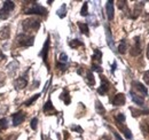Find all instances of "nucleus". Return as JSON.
Instances as JSON below:
<instances>
[{"instance_id": "nucleus-1", "label": "nucleus", "mask_w": 149, "mask_h": 140, "mask_svg": "<svg viewBox=\"0 0 149 140\" xmlns=\"http://www.w3.org/2000/svg\"><path fill=\"white\" fill-rule=\"evenodd\" d=\"M31 4L32 5H30L28 8L24 9V14H37V15H42V16H46L47 15V9L46 8H44L42 6H40L36 1H33Z\"/></svg>"}, {"instance_id": "nucleus-2", "label": "nucleus", "mask_w": 149, "mask_h": 140, "mask_svg": "<svg viewBox=\"0 0 149 140\" xmlns=\"http://www.w3.org/2000/svg\"><path fill=\"white\" fill-rule=\"evenodd\" d=\"M40 27V21L38 18H26L22 22V28L26 31V32H30V31H37Z\"/></svg>"}, {"instance_id": "nucleus-3", "label": "nucleus", "mask_w": 149, "mask_h": 140, "mask_svg": "<svg viewBox=\"0 0 149 140\" xmlns=\"http://www.w3.org/2000/svg\"><path fill=\"white\" fill-rule=\"evenodd\" d=\"M33 40H35V37L29 34H21L17 36L16 38V43L19 46L22 47H30L33 45Z\"/></svg>"}, {"instance_id": "nucleus-4", "label": "nucleus", "mask_w": 149, "mask_h": 140, "mask_svg": "<svg viewBox=\"0 0 149 140\" xmlns=\"http://www.w3.org/2000/svg\"><path fill=\"white\" fill-rule=\"evenodd\" d=\"M15 8V4L13 1H5L2 8L0 9V20H7L10 15V12Z\"/></svg>"}, {"instance_id": "nucleus-5", "label": "nucleus", "mask_w": 149, "mask_h": 140, "mask_svg": "<svg viewBox=\"0 0 149 140\" xmlns=\"http://www.w3.org/2000/svg\"><path fill=\"white\" fill-rule=\"evenodd\" d=\"M142 51V47H141V40H140V37H134L133 39V45L131 47L130 53L132 56H138L140 55V53Z\"/></svg>"}, {"instance_id": "nucleus-6", "label": "nucleus", "mask_w": 149, "mask_h": 140, "mask_svg": "<svg viewBox=\"0 0 149 140\" xmlns=\"http://www.w3.org/2000/svg\"><path fill=\"white\" fill-rule=\"evenodd\" d=\"M26 85H28V72H25L23 76H21L14 80V88L16 90H22Z\"/></svg>"}, {"instance_id": "nucleus-7", "label": "nucleus", "mask_w": 149, "mask_h": 140, "mask_svg": "<svg viewBox=\"0 0 149 140\" xmlns=\"http://www.w3.org/2000/svg\"><path fill=\"white\" fill-rule=\"evenodd\" d=\"M109 88H110V83H109V80H108L104 76H101V85H100V88H97L99 94L104 95V94L109 91Z\"/></svg>"}, {"instance_id": "nucleus-8", "label": "nucleus", "mask_w": 149, "mask_h": 140, "mask_svg": "<svg viewBox=\"0 0 149 140\" xmlns=\"http://www.w3.org/2000/svg\"><path fill=\"white\" fill-rule=\"evenodd\" d=\"M49 43H51V40H49V37H48V38L46 39L45 44H44V47H42L41 52H40V56L42 57V60H44V62L47 64V67H48V63H47V57H48V51H49Z\"/></svg>"}, {"instance_id": "nucleus-9", "label": "nucleus", "mask_w": 149, "mask_h": 140, "mask_svg": "<svg viewBox=\"0 0 149 140\" xmlns=\"http://www.w3.org/2000/svg\"><path fill=\"white\" fill-rule=\"evenodd\" d=\"M132 86L133 88L135 90V91H138L139 93H140V95L143 98V97H147V94H148V91H147V88L146 86H143L141 83H139V82H133L132 83ZM138 93V94H139Z\"/></svg>"}, {"instance_id": "nucleus-10", "label": "nucleus", "mask_w": 149, "mask_h": 140, "mask_svg": "<svg viewBox=\"0 0 149 140\" xmlns=\"http://www.w3.org/2000/svg\"><path fill=\"white\" fill-rule=\"evenodd\" d=\"M25 120V113L24 111H17L15 114H13V125L17 126L21 123H23V121Z\"/></svg>"}, {"instance_id": "nucleus-11", "label": "nucleus", "mask_w": 149, "mask_h": 140, "mask_svg": "<svg viewBox=\"0 0 149 140\" xmlns=\"http://www.w3.org/2000/svg\"><path fill=\"white\" fill-rule=\"evenodd\" d=\"M130 95H131V99L133 100V102H134V104H136L138 106L145 105V100H143V98H142L140 94H138L136 92H134L133 90L130 92Z\"/></svg>"}, {"instance_id": "nucleus-12", "label": "nucleus", "mask_w": 149, "mask_h": 140, "mask_svg": "<svg viewBox=\"0 0 149 140\" xmlns=\"http://www.w3.org/2000/svg\"><path fill=\"white\" fill-rule=\"evenodd\" d=\"M44 113L46 115H55L56 114V109L54 108V106L52 104L51 99H48L47 102L44 105Z\"/></svg>"}, {"instance_id": "nucleus-13", "label": "nucleus", "mask_w": 149, "mask_h": 140, "mask_svg": "<svg viewBox=\"0 0 149 140\" xmlns=\"http://www.w3.org/2000/svg\"><path fill=\"white\" fill-rule=\"evenodd\" d=\"M125 101H126V98L123 93H118L115 95V98L112 99V105L113 106H123L125 105Z\"/></svg>"}, {"instance_id": "nucleus-14", "label": "nucleus", "mask_w": 149, "mask_h": 140, "mask_svg": "<svg viewBox=\"0 0 149 140\" xmlns=\"http://www.w3.org/2000/svg\"><path fill=\"white\" fill-rule=\"evenodd\" d=\"M143 4H145V2H142V1L135 4V6H134V10H133V15H132L131 18H136L140 16V14L142 13V9H143Z\"/></svg>"}, {"instance_id": "nucleus-15", "label": "nucleus", "mask_w": 149, "mask_h": 140, "mask_svg": "<svg viewBox=\"0 0 149 140\" xmlns=\"http://www.w3.org/2000/svg\"><path fill=\"white\" fill-rule=\"evenodd\" d=\"M106 10H107V16L109 18V21L113 20V15H115V12H113V1H107Z\"/></svg>"}, {"instance_id": "nucleus-16", "label": "nucleus", "mask_w": 149, "mask_h": 140, "mask_svg": "<svg viewBox=\"0 0 149 140\" xmlns=\"http://www.w3.org/2000/svg\"><path fill=\"white\" fill-rule=\"evenodd\" d=\"M85 80L86 83L90 85V86H93L95 84V78L93 76V72L91 70H86V74H85Z\"/></svg>"}, {"instance_id": "nucleus-17", "label": "nucleus", "mask_w": 149, "mask_h": 140, "mask_svg": "<svg viewBox=\"0 0 149 140\" xmlns=\"http://www.w3.org/2000/svg\"><path fill=\"white\" fill-rule=\"evenodd\" d=\"M61 100H63V102L65 104V105H70V102H71V98H70V93H69V91L67 90V88H64L63 90V92H62V94H61Z\"/></svg>"}, {"instance_id": "nucleus-18", "label": "nucleus", "mask_w": 149, "mask_h": 140, "mask_svg": "<svg viewBox=\"0 0 149 140\" xmlns=\"http://www.w3.org/2000/svg\"><path fill=\"white\" fill-rule=\"evenodd\" d=\"M101 57H102V52L100 51V50H94V54L93 56H92V59H93V63L95 64H101Z\"/></svg>"}, {"instance_id": "nucleus-19", "label": "nucleus", "mask_w": 149, "mask_h": 140, "mask_svg": "<svg viewBox=\"0 0 149 140\" xmlns=\"http://www.w3.org/2000/svg\"><path fill=\"white\" fill-rule=\"evenodd\" d=\"M9 36H10V28L8 27V25H6V27H3L1 30H0V38L1 39H8L9 38Z\"/></svg>"}, {"instance_id": "nucleus-20", "label": "nucleus", "mask_w": 149, "mask_h": 140, "mask_svg": "<svg viewBox=\"0 0 149 140\" xmlns=\"http://www.w3.org/2000/svg\"><path fill=\"white\" fill-rule=\"evenodd\" d=\"M77 24H78V27H79V29H80V32H81V34H84V35H86V36L90 35V30H88V25H87V23L78 22Z\"/></svg>"}, {"instance_id": "nucleus-21", "label": "nucleus", "mask_w": 149, "mask_h": 140, "mask_svg": "<svg viewBox=\"0 0 149 140\" xmlns=\"http://www.w3.org/2000/svg\"><path fill=\"white\" fill-rule=\"evenodd\" d=\"M126 50H127V44H126V40L125 39H122L119 45H118V52L120 54H125L126 53Z\"/></svg>"}, {"instance_id": "nucleus-22", "label": "nucleus", "mask_w": 149, "mask_h": 140, "mask_svg": "<svg viewBox=\"0 0 149 140\" xmlns=\"http://www.w3.org/2000/svg\"><path fill=\"white\" fill-rule=\"evenodd\" d=\"M69 46H70L71 48H77V47H79V46H84V44H83V41L79 40V39H72V40L69 41Z\"/></svg>"}, {"instance_id": "nucleus-23", "label": "nucleus", "mask_w": 149, "mask_h": 140, "mask_svg": "<svg viewBox=\"0 0 149 140\" xmlns=\"http://www.w3.org/2000/svg\"><path fill=\"white\" fill-rule=\"evenodd\" d=\"M95 109H96V111H97L99 114H101V115H104V114H106V109H104V107L102 106V104H101L99 100L95 101Z\"/></svg>"}, {"instance_id": "nucleus-24", "label": "nucleus", "mask_w": 149, "mask_h": 140, "mask_svg": "<svg viewBox=\"0 0 149 140\" xmlns=\"http://www.w3.org/2000/svg\"><path fill=\"white\" fill-rule=\"evenodd\" d=\"M130 110L132 111V115L134 117L139 116V115H145V114H149V110L148 109H143V110H135L134 108H130Z\"/></svg>"}, {"instance_id": "nucleus-25", "label": "nucleus", "mask_w": 149, "mask_h": 140, "mask_svg": "<svg viewBox=\"0 0 149 140\" xmlns=\"http://www.w3.org/2000/svg\"><path fill=\"white\" fill-rule=\"evenodd\" d=\"M106 35H107V41L109 44V46L111 47L112 50L115 48L113 47V43H112V37H111V32H110V29L108 27H106Z\"/></svg>"}, {"instance_id": "nucleus-26", "label": "nucleus", "mask_w": 149, "mask_h": 140, "mask_svg": "<svg viewBox=\"0 0 149 140\" xmlns=\"http://www.w3.org/2000/svg\"><path fill=\"white\" fill-rule=\"evenodd\" d=\"M140 127H141V131L143 132V134H145V136H148V134H149L148 122H146V121H142V122L140 123Z\"/></svg>"}, {"instance_id": "nucleus-27", "label": "nucleus", "mask_w": 149, "mask_h": 140, "mask_svg": "<svg viewBox=\"0 0 149 140\" xmlns=\"http://www.w3.org/2000/svg\"><path fill=\"white\" fill-rule=\"evenodd\" d=\"M65 15H67V6L63 4V5L60 7V9L57 10V16L63 18H65Z\"/></svg>"}, {"instance_id": "nucleus-28", "label": "nucleus", "mask_w": 149, "mask_h": 140, "mask_svg": "<svg viewBox=\"0 0 149 140\" xmlns=\"http://www.w3.org/2000/svg\"><path fill=\"white\" fill-rule=\"evenodd\" d=\"M80 15H81V16H87V15H88V4H87L86 1L84 2L83 7H81V9H80Z\"/></svg>"}, {"instance_id": "nucleus-29", "label": "nucleus", "mask_w": 149, "mask_h": 140, "mask_svg": "<svg viewBox=\"0 0 149 140\" xmlns=\"http://www.w3.org/2000/svg\"><path fill=\"white\" fill-rule=\"evenodd\" d=\"M120 130L123 131V133H124L125 138H127V139H132V133H131V131L127 129V127H123V126H120Z\"/></svg>"}, {"instance_id": "nucleus-30", "label": "nucleus", "mask_w": 149, "mask_h": 140, "mask_svg": "<svg viewBox=\"0 0 149 140\" xmlns=\"http://www.w3.org/2000/svg\"><path fill=\"white\" fill-rule=\"evenodd\" d=\"M39 97H40V94H36V95H33L32 98H30L29 100H26V101L24 102V105H25V106H31L33 102H35V101H36V100H37L38 98H39Z\"/></svg>"}, {"instance_id": "nucleus-31", "label": "nucleus", "mask_w": 149, "mask_h": 140, "mask_svg": "<svg viewBox=\"0 0 149 140\" xmlns=\"http://www.w3.org/2000/svg\"><path fill=\"white\" fill-rule=\"evenodd\" d=\"M7 126H8L7 120H6V118H1V120H0V132H1L2 130L7 129Z\"/></svg>"}, {"instance_id": "nucleus-32", "label": "nucleus", "mask_w": 149, "mask_h": 140, "mask_svg": "<svg viewBox=\"0 0 149 140\" xmlns=\"http://www.w3.org/2000/svg\"><path fill=\"white\" fill-rule=\"evenodd\" d=\"M58 61H60V63H67V61H68V56H67V54L65 53H61L60 54V56H58Z\"/></svg>"}, {"instance_id": "nucleus-33", "label": "nucleus", "mask_w": 149, "mask_h": 140, "mask_svg": "<svg viewBox=\"0 0 149 140\" xmlns=\"http://www.w3.org/2000/svg\"><path fill=\"white\" fill-rule=\"evenodd\" d=\"M116 120H117V122L118 123H124L125 122V115L120 113V114L116 115Z\"/></svg>"}, {"instance_id": "nucleus-34", "label": "nucleus", "mask_w": 149, "mask_h": 140, "mask_svg": "<svg viewBox=\"0 0 149 140\" xmlns=\"http://www.w3.org/2000/svg\"><path fill=\"white\" fill-rule=\"evenodd\" d=\"M37 123H38L37 117H35V118H32V120H31L30 126H31V129H32V130H36V129H37Z\"/></svg>"}, {"instance_id": "nucleus-35", "label": "nucleus", "mask_w": 149, "mask_h": 140, "mask_svg": "<svg viewBox=\"0 0 149 140\" xmlns=\"http://www.w3.org/2000/svg\"><path fill=\"white\" fill-rule=\"evenodd\" d=\"M92 70H94V71H97V72H102V68H101V66L95 64V63H93V64H92Z\"/></svg>"}, {"instance_id": "nucleus-36", "label": "nucleus", "mask_w": 149, "mask_h": 140, "mask_svg": "<svg viewBox=\"0 0 149 140\" xmlns=\"http://www.w3.org/2000/svg\"><path fill=\"white\" fill-rule=\"evenodd\" d=\"M143 80H145V83H146L147 85H149V70L143 74Z\"/></svg>"}, {"instance_id": "nucleus-37", "label": "nucleus", "mask_w": 149, "mask_h": 140, "mask_svg": "<svg viewBox=\"0 0 149 140\" xmlns=\"http://www.w3.org/2000/svg\"><path fill=\"white\" fill-rule=\"evenodd\" d=\"M5 82H6V78H5V76H3V75L0 72V88H1V86L5 84Z\"/></svg>"}, {"instance_id": "nucleus-38", "label": "nucleus", "mask_w": 149, "mask_h": 140, "mask_svg": "<svg viewBox=\"0 0 149 140\" xmlns=\"http://www.w3.org/2000/svg\"><path fill=\"white\" fill-rule=\"evenodd\" d=\"M71 129H72L74 131H76V132H78V133H81V132H83V129H81V127H79V126H76V125L71 126Z\"/></svg>"}, {"instance_id": "nucleus-39", "label": "nucleus", "mask_w": 149, "mask_h": 140, "mask_svg": "<svg viewBox=\"0 0 149 140\" xmlns=\"http://www.w3.org/2000/svg\"><path fill=\"white\" fill-rule=\"evenodd\" d=\"M117 4H118V7H119L120 9H123V7H124V6H126V4H127V2H126V1H118Z\"/></svg>"}, {"instance_id": "nucleus-40", "label": "nucleus", "mask_w": 149, "mask_h": 140, "mask_svg": "<svg viewBox=\"0 0 149 140\" xmlns=\"http://www.w3.org/2000/svg\"><path fill=\"white\" fill-rule=\"evenodd\" d=\"M100 140H110V138H109L108 136H103V137H102Z\"/></svg>"}, {"instance_id": "nucleus-41", "label": "nucleus", "mask_w": 149, "mask_h": 140, "mask_svg": "<svg viewBox=\"0 0 149 140\" xmlns=\"http://www.w3.org/2000/svg\"><path fill=\"white\" fill-rule=\"evenodd\" d=\"M116 69V62H113V64H112V71H115Z\"/></svg>"}, {"instance_id": "nucleus-42", "label": "nucleus", "mask_w": 149, "mask_h": 140, "mask_svg": "<svg viewBox=\"0 0 149 140\" xmlns=\"http://www.w3.org/2000/svg\"><path fill=\"white\" fill-rule=\"evenodd\" d=\"M147 57L149 59V44H148V46H147Z\"/></svg>"}]
</instances>
